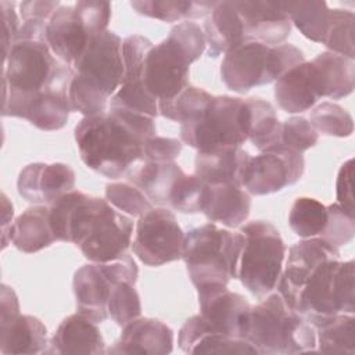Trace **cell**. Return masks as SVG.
<instances>
[{"label": "cell", "instance_id": "ffe728a7", "mask_svg": "<svg viewBox=\"0 0 355 355\" xmlns=\"http://www.w3.org/2000/svg\"><path fill=\"white\" fill-rule=\"evenodd\" d=\"M75 171L62 162H33L18 175V194L31 204L50 205L75 190Z\"/></svg>", "mask_w": 355, "mask_h": 355}, {"label": "cell", "instance_id": "1f68e13d", "mask_svg": "<svg viewBox=\"0 0 355 355\" xmlns=\"http://www.w3.org/2000/svg\"><path fill=\"white\" fill-rule=\"evenodd\" d=\"M245 108L247 140L259 151L279 146L282 122L276 115L275 107L263 98L251 97L245 100Z\"/></svg>", "mask_w": 355, "mask_h": 355}, {"label": "cell", "instance_id": "3957f363", "mask_svg": "<svg viewBox=\"0 0 355 355\" xmlns=\"http://www.w3.org/2000/svg\"><path fill=\"white\" fill-rule=\"evenodd\" d=\"M3 116L24 118L36 96L49 87L71 82L72 67L60 61L46 42L18 40L3 62Z\"/></svg>", "mask_w": 355, "mask_h": 355}, {"label": "cell", "instance_id": "ba28073f", "mask_svg": "<svg viewBox=\"0 0 355 355\" xmlns=\"http://www.w3.org/2000/svg\"><path fill=\"white\" fill-rule=\"evenodd\" d=\"M304 61V53L294 44L268 46L247 42L223 55L220 79L229 90L244 94L257 86L276 82Z\"/></svg>", "mask_w": 355, "mask_h": 355}, {"label": "cell", "instance_id": "5bb4252c", "mask_svg": "<svg viewBox=\"0 0 355 355\" xmlns=\"http://www.w3.org/2000/svg\"><path fill=\"white\" fill-rule=\"evenodd\" d=\"M184 236L169 208H151L139 218L130 247L141 263L157 268L182 259Z\"/></svg>", "mask_w": 355, "mask_h": 355}, {"label": "cell", "instance_id": "d6a6232c", "mask_svg": "<svg viewBox=\"0 0 355 355\" xmlns=\"http://www.w3.org/2000/svg\"><path fill=\"white\" fill-rule=\"evenodd\" d=\"M316 333V352L355 354V318L338 313L312 324Z\"/></svg>", "mask_w": 355, "mask_h": 355}, {"label": "cell", "instance_id": "e0dca14e", "mask_svg": "<svg viewBox=\"0 0 355 355\" xmlns=\"http://www.w3.org/2000/svg\"><path fill=\"white\" fill-rule=\"evenodd\" d=\"M196 288L200 316L214 330L230 337L244 338L251 311L250 302L241 294L230 291L227 284L211 283Z\"/></svg>", "mask_w": 355, "mask_h": 355}, {"label": "cell", "instance_id": "83f0119b", "mask_svg": "<svg viewBox=\"0 0 355 355\" xmlns=\"http://www.w3.org/2000/svg\"><path fill=\"white\" fill-rule=\"evenodd\" d=\"M208 55L212 58L226 54L245 42L241 19L233 1H216L204 24Z\"/></svg>", "mask_w": 355, "mask_h": 355}, {"label": "cell", "instance_id": "484cf974", "mask_svg": "<svg viewBox=\"0 0 355 355\" xmlns=\"http://www.w3.org/2000/svg\"><path fill=\"white\" fill-rule=\"evenodd\" d=\"M251 211V197L240 186L232 183L207 184L202 214L212 223L226 227H239Z\"/></svg>", "mask_w": 355, "mask_h": 355}, {"label": "cell", "instance_id": "d4e9b609", "mask_svg": "<svg viewBox=\"0 0 355 355\" xmlns=\"http://www.w3.org/2000/svg\"><path fill=\"white\" fill-rule=\"evenodd\" d=\"M251 155L241 147L197 151L194 159V175L207 184L232 183L243 187Z\"/></svg>", "mask_w": 355, "mask_h": 355}, {"label": "cell", "instance_id": "8d00e7d4", "mask_svg": "<svg viewBox=\"0 0 355 355\" xmlns=\"http://www.w3.org/2000/svg\"><path fill=\"white\" fill-rule=\"evenodd\" d=\"M214 98L207 90L189 85L176 97L158 104V114L166 119L187 123L197 119Z\"/></svg>", "mask_w": 355, "mask_h": 355}, {"label": "cell", "instance_id": "ee69618b", "mask_svg": "<svg viewBox=\"0 0 355 355\" xmlns=\"http://www.w3.org/2000/svg\"><path fill=\"white\" fill-rule=\"evenodd\" d=\"M329 220L320 239L336 248L348 244L355 234V214L348 212L338 202L327 205Z\"/></svg>", "mask_w": 355, "mask_h": 355}, {"label": "cell", "instance_id": "5b68a950", "mask_svg": "<svg viewBox=\"0 0 355 355\" xmlns=\"http://www.w3.org/2000/svg\"><path fill=\"white\" fill-rule=\"evenodd\" d=\"M204 31L196 22L175 25L168 37L153 44L143 62V83L158 104L176 97L189 82V67L205 51Z\"/></svg>", "mask_w": 355, "mask_h": 355}, {"label": "cell", "instance_id": "f546056e", "mask_svg": "<svg viewBox=\"0 0 355 355\" xmlns=\"http://www.w3.org/2000/svg\"><path fill=\"white\" fill-rule=\"evenodd\" d=\"M10 240L25 254H35L57 241L50 226L49 205L29 207L17 216L10 230Z\"/></svg>", "mask_w": 355, "mask_h": 355}, {"label": "cell", "instance_id": "7dc6e473", "mask_svg": "<svg viewBox=\"0 0 355 355\" xmlns=\"http://www.w3.org/2000/svg\"><path fill=\"white\" fill-rule=\"evenodd\" d=\"M352 176H354V158H349L341 165L338 171L337 180H336V197H337V202L343 208H345L351 214H355Z\"/></svg>", "mask_w": 355, "mask_h": 355}, {"label": "cell", "instance_id": "8992f818", "mask_svg": "<svg viewBox=\"0 0 355 355\" xmlns=\"http://www.w3.org/2000/svg\"><path fill=\"white\" fill-rule=\"evenodd\" d=\"M244 338L258 354H316L315 327L279 293H270L251 306Z\"/></svg>", "mask_w": 355, "mask_h": 355}, {"label": "cell", "instance_id": "e575fe53", "mask_svg": "<svg viewBox=\"0 0 355 355\" xmlns=\"http://www.w3.org/2000/svg\"><path fill=\"white\" fill-rule=\"evenodd\" d=\"M283 3L291 24H294L306 39L323 43L330 21V8L327 7V3L320 0Z\"/></svg>", "mask_w": 355, "mask_h": 355}, {"label": "cell", "instance_id": "f1b7e54d", "mask_svg": "<svg viewBox=\"0 0 355 355\" xmlns=\"http://www.w3.org/2000/svg\"><path fill=\"white\" fill-rule=\"evenodd\" d=\"M183 169L175 162H144L132 166L128 173V182L137 186L146 197L155 205L166 207L171 194L183 175Z\"/></svg>", "mask_w": 355, "mask_h": 355}, {"label": "cell", "instance_id": "9c48e42d", "mask_svg": "<svg viewBox=\"0 0 355 355\" xmlns=\"http://www.w3.org/2000/svg\"><path fill=\"white\" fill-rule=\"evenodd\" d=\"M243 245L237 279L258 300L276 288L283 270L286 245L279 230L266 220H251L240 227Z\"/></svg>", "mask_w": 355, "mask_h": 355}, {"label": "cell", "instance_id": "4fadbf2b", "mask_svg": "<svg viewBox=\"0 0 355 355\" xmlns=\"http://www.w3.org/2000/svg\"><path fill=\"white\" fill-rule=\"evenodd\" d=\"M139 269L132 258L126 254L111 262H90L80 266L73 275V294L76 312L85 315L96 323L105 322L108 316V300L114 286L122 280H137Z\"/></svg>", "mask_w": 355, "mask_h": 355}, {"label": "cell", "instance_id": "7a4b0ae2", "mask_svg": "<svg viewBox=\"0 0 355 355\" xmlns=\"http://www.w3.org/2000/svg\"><path fill=\"white\" fill-rule=\"evenodd\" d=\"M154 121L122 108L83 116L73 129L82 162L105 178H122L141 161L146 141L157 135Z\"/></svg>", "mask_w": 355, "mask_h": 355}, {"label": "cell", "instance_id": "cb8c5ba5", "mask_svg": "<svg viewBox=\"0 0 355 355\" xmlns=\"http://www.w3.org/2000/svg\"><path fill=\"white\" fill-rule=\"evenodd\" d=\"M98 323L76 312L67 316L50 340L46 354L57 355H101L105 354V343L97 326Z\"/></svg>", "mask_w": 355, "mask_h": 355}, {"label": "cell", "instance_id": "681fc988", "mask_svg": "<svg viewBox=\"0 0 355 355\" xmlns=\"http://www.w3.org/2000/svg\"><path fill=\"white\" fill-rule=\"evenodd\" d=\"M1 205H3V223H1V248L4 250L8 243H11L10 240V230L12 226V204L8 201L7 196L3 193L1 194Z\"/></svg>", "mask_w": 355, "mask_h": 355}, {"label": "cell", "instance_id": "7c38bea8", "mask_svg": "<svg viewBox=\"0 0 355 355\" xmlns=\"http://www.w3.org/2000/svg\"><path fill=\"white\" fill-rule=\"evenodd\" d=\"M180 140L197 151L241 147L247 141L245 100L214 96L197 119L180 125Z\"/></svg>", "mask_w": 355, "mask_h": 355}, {"label": "cell", "instance_id": "ac0fdd59", "mask_svg": "<svg viewBox=\"0 0 355 355\" xmlns=\"http://www.w3.org/2000/svg\"><path fill=\"white\" fill-rule=\"evenodd\" d=\"M331 258H340L338 248L319 237L302 239L290 247L276 288L291 309H294L298 295L313 269Z\"/></svg>", "mask_w": 355, "mask_h": 355}, {"label": "cell", "instance_id": "30bf717a", "mask_svg": "<svg viewBox=\"0 0 355 355\" xmlns=\"http://www.w3.org/2000/svg\"><path fill=\"white\" fill-rule=\"evenodd\" d=\"M111 3L82 0L73 6H60L46 25V43L53 54L72 67L90 40L108 31Z\"/></svg>", "mask_w": 355, "mask_h": 355}, {"label": "cell", "instance_id": "836d02e7", "mask_svg": "<svg viewBox=\"0 0 355 355\" xmlns=\"http://www.w3.org/2000/svg\"><path fill=\"white\" fill-rule=\"evenodd\" d=\"M216 1H180V0H135L130 7L140 15L164 22L202 18L211 14Z\"/></svg>", "mask_w": 355, "mask_h": 355}, {"label": "cell", "instance_id": "4316f807", "mask_svg": "<svg viewBox=\"0 0 355 355\" xmlns=\"http://www.w3.org/2000/svg\"><path fill=\"white\" fill-rule=\"evenodd\" d=\"M47 329L32 315L18 313L0 322V352L10 354H46L49 348Z\"/></svg>", "mask_w": 355, "mask_h": 355}, {"label": "cell", "instance_id": "603a6c76", "mask_svg": "<svg viewBox=\"0 0 355 355\" xmlns=\"http://www.w3.org/2000/svg\"><path fill=\"white\" fill-rule=\"evenodd\" d=\"M178 344L186 354H258L247 340L214 330L200 313L187 319L180 327Z\"/></svg>", "mask_w": 355, "mask_h": 355}, {"label": "cell", "instance_id": "ab89813d", "mask_svg": "<svg viewBox=\"0 0 355 355\" xmlns=\"http://www.w3.org/2000/svg\"><path fill=\"white\" fill-rule=\"evenodd\" d=\"M105 200L130 218H140L154 208L146 194L130 182L108 183L105 186Z\"/></svg>", "mask_w": 355, "mask_h": 355}, {"label": "cell", "instance_id": "52a82bcc", "mask_svg": "<svg viewBox=\"0 0 355 355\" xmlns=\"http://www.w3.org/2000/svg\"><path fill=\"white\" fill-rule=\"evenodd\" d=\"M243 234L212 222L190 229L184 236L182 259L196 287L237 279V263Z\"/></svg>", "mask_w": 355, "mask_h": 355}, {"label": "cell", "instance_id": "d6986e66", "mask_svg": "<svg viewBox=\"0 0 355 355\" xmlns=\"http://www.w3.org/2000/svg\"><path fill=\"white\" fill-rule=\"evenodd\" d=\"M241 19L245 42L268 46L284 43L291 32V21L283 1L241 0L233 1Z\"/></svg>", "mask_w": 355, "mask_h": 355}, {"label": "cell", "instance_id": "60d3db41", "mask_svg": "<svg viewBox=\"0 0 355 355\" xmlns=\"http://www.w3.org/2000/svg\"><path fill=\"white\" fill-rule=\"evenodd\" d=\"M135 284V282L122 280L116 283L111 291L107 305L108 316L119 327L126 326L141 315V302Z\"/></svg>", "mask_w": 355, "mask_h": 355}, {"label": "cell", "instance_id": "74e56055", "mask_svg": "<svg viewBox=\"0 0 355 355\" xmlns=\"http://www.w3.org/2000/svg\"><path fill=\"white\" fill-rule=\"evenodd\" d=\"M354 22L355 15L352 11L333 8L330 10V21L323 43L327 51L352 58L355 57L354 42Z\"/></svg>", "mask_w": 355, "mask_h": 355}, {"label": "cell", "instance_id": "9a60e30c", "mask_svg": "<svg viewBox=\"0 0 355 355\" xmlns=\"http://www.w3.org/2000/svg\"><path fill=\"white\" fill-rule=\"evenodd\" d=\"M305 161L301 153L275 146L251 157L244 175V190L251 196L277 193L295 184L304 175Z\"/></svg>", "mask_w": 355, "mask_h": 355}, {"label": "cell", "instance_id": "7402d4cb", "mask_svg": "<svg viewBox=\"0 0 355 355\" xmlns=\"http://www.w3.org/2000/svg\"><path fill=\"white\" fill-rule=\"evenodd\" d=\"M173 349V331L154 318H137L122 327L119 338L105 354L166 355Z\"/></svg>", "mask_w": 355, "mask_h": 355}, {"label": "cell", "instance_id": "f6af8a7d", "mask_svg": "<svg viewBox=\"0 0 355 355\" xmlns=\"http://www.w3.org/2000/svg\"><path fill=\"white\" fill-rule=\"evenodd\" d=\"M182 141L172 137L153 136L150 137L143 148L144 162H172L182 153Z\"/></svg>", "mask_w": 355, "mask_h": 355}, {"label": "cell", "instance_id": "d590c367", "mask_svg": "<svg viewBox=\"0 0 355 355\" xmlns=\"http://www.w3.org/2000/svg\"><path fill=\"white\" fill-rule=\"evenodd\" d=\"M327 220V205L311 197L297 198L288 214V225L291 230L301 239H320L326 229Z\"/></svg>", "mask_w": 355, "mask_h": 355}, {"label": "cell", "instance_id": "44dd1931", "mask_svg": "<svg viewBox=\"0 0 355 355\" xmlns=\"http://www.w3.org/2000/svg\"><path fill=\"white\" fill-rule=\"evenodd\" d=\"M275 100L288 114L311 110L323 97L322 82L312 61H304L288 69L275 82Z\"/></svg>", "mask_w": 355, "mask_h": 355}, {"label": "cell", "instance_id": "bcb514c9", "mask_svg": "<svg viewBox=\"0 0 355 355\" xmlns=\"http://www.w3.org/2000/svg\"><path fill=\"white\" fill-rule=\"evenodd\" d=\"M17 3L1 0L0 1V14H1V43H3V62L7 60V55L15 43L17 35L21 28V22L18 14L15 11Z\"/></svg>", "mask_w": 355, "mask_h": 355}, {"label": "cell", "instance_id": "c3c4849f", "mask_svg": "<svg viewBox=\"0 0 355 355\" xmlns=\"http://www.w3.org/2000/svg\"><path fill=\"white\" fill-rule=\"evenodd\" d=\"M19 6V15L22 21L28 19H44L49 21V18L54 14V11L61 6L60 1H47V0H31V1H22Z\"/></svg>", "mask_w": 355, "mask_h": 355}, {"label": "cell", "instance_id": "277c9868", "mask_svg": "<svg viewBox=\"0 0 355 355\" xmlns=\"http://www.w3.org/2000/svg\"><path fill=\"white\" fill-rule=\"evenodd\" d=\"M72 69L69 85L72 111L83 116L105 112L123 79L122 39L111 31L94 36L73 62Z\"/></svg>", "mask_w": 355, "mask_h": 355}, {"label": "cell", "instance_id": "8fae6325", "mask_svg": "<svg viewBox=\"0 0 355 355\" xmlns=\"http://www.w3.org/2000/svg\"><path fill=\"white\" fill-rule=\"evenodd\" d=\"M354 261L340 258L319 263L304 284L294 311L311 324L338 313L355 312Z\"/></svg>", "mask_w": 355, "mask_h": 355}, {"label": "cell", "instance_id": "4dcf8cb0", "mask_svg": "<svg viewBox=\"0 0 355 355\" xmlns=\"http://www.w3.org/2000/svg\"><path fill=\"white\" fill-rule=\"evenodd\" d=\"M312 61L322 80L323 97L340 100L352 93L355 85V64L352 58L323 51Z\"/></svg>", "mask_w": 355, "mask_h": 355}, {"label": "cell", "instance_id": "7bdbcfd3", "mask_svg": "<svg viewBox=\"0 0 355 355\" xmlns=\"http://www.w3.org/2000/svg\"><path fill=\"white\" fill-rule=\"evenodd\" d=\"M318 140L319 133L305 116H290L282 122L279 146L302 154L308 148L313 147Z\"/></svg>", "mask_w": 355, "mask_h": 355}, {"label": "cell", "instance_id": "2e32d148", "mask_svg": "<svg viewBox=\"0 0 355 355\" xmlns=\"http://www.w3.org/2000/svg\"><path fill=\"white\" fill-rule=\"evenodd\" d=\"M151 46L150 39L143 35H130L123 39V79L121 87L111 97L108 108H122L154 119L159 115L158 103L147 94L143 83V62Z\"/></svg>", "mask_w": 355, "mask_h": 355}, {"label": "cell", "instance_id": "b9f144b4", "mask_svg": "<svg viewBox=\"0 0 355 355\" xmlns=\"http://www.w3.org/2000/svg\"><path fill=\"white\" fill-rule=\"evenodd\" d=\"M205 194L207 183L196 175L183 173L171 194L168 208L182 214L202 212Z\"/></svg>", "mask_w": 355, "mask_h": 355}, {"label": "cell", "instance_id": "6da1fadb", "mask_svg": "<svg viewBox=\"0 0 355 355\" xmlns=\"http://www.w3.org/2000/svg\"><path fill=\"white\" fill-rule=\"evenodd\" d=\"M57 241L75 244L89 262L122 258L132 245L133 220L107 200L72 190L49 205Z\"/></svg>", "mask_w": 355, "mask_h": 355}, {"label": "cell", "instance_id": "f35d334b", "mask_svg": "<svg viewBox=\"0 0 355 355\" xmlns=\"http://www.w3.org/2000/svg\"><path fill=\"white\" fill-rule=\"evenodd\" d=\"M309 122L320 135L330 137H349L354 132V119L341 105L323 101L311 111Z\"/></svg>", "mask_w": 355, "mask_h": 355}]
</instances>
